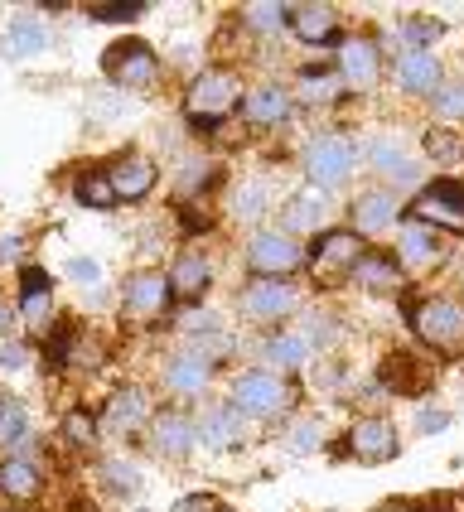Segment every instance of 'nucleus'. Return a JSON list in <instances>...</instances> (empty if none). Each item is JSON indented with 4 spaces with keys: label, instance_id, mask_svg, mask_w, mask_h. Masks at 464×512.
<instances>
[{
    "label": "nucleus",
    "instance_id": "obj_20",
    "mask_svg": "<svg viewBox=\"0 0 464 512\" xmlns=\"http://www.w3.org/2000/svg\"><path fill=\"white\" fill-rule=\"evenodd\" d=\"M208 377H213V363L199 358L194 348L174 353L170 363H165V387H170L174 397H199L203 387H208Z\"/></svg>",
    "mask_w": 464,
    "mask_h": 512
},
{
    "label": "nucleus",
    "instance_id": "obj_6",
    "mask_svg": "<svg viewBox=\"0 0 464 512\" xmlns=\"http://www.w3.org/2000/svg\"><path fill=\"white\" fill-rule=\"evenodd\" d=\"M102 73H107L116 87H150L155 73H160V58H155V49L141 44V39H121V44H112V49L102 54Z\"/></svg>",
    "mask_w": 464,
    "mask_h": 512
},
{
    "label": "nucleus",
    "instance_id": "obj_35",
    "mask_svg": "<svg viewBox=\"0 0 464 512\" xmlns=\"http://www.w3.org/2000/svg\"><path fill=\"white\" fill-rule=\"evenodd\" d=\"M426 155L440 160V165H450V160H460L464 155V136L460 131H450V126H435L431 136H426Z\"/></svg>",
    "mask_w": 464,
    "mask_h": 512
},
{
    "label": "nucleus",
    "instance_id": "obj_47",
    "mask_svg": "<svg viewBox=\"0 0 464 512\" xmlns=\"http://www.w3.org/2000/svg\"><path fill=\"white\" fill-rule=\"evenodd\" d=\"M174 512H218V498H203V493H194V498H179V503H174Z\"/></svg>",
    "mask_w": 464,
    "mask_h": 512
},
{
    "label": "nucleus",
    "instance_id": "obj_39",
    "mask_svg": "<svg viewBox=\"0 0 464 512\" xmlns=\"http://www.w3.org/2000/svg\"><path fill=\"white\" fill-rule=\"evenodd\" d=\"M319 440H324V426H319V421H295V426L286 430L290 455H310V450H319Z\"/></svg>",
    "mask_w": 464,
    "mask_h": 512
},
{
    "label": "nucleus",
    "instance_id": "obj_32",
    "mask_svg": "<svg viewBox=\"0 0 464 512\" xmlns=\"http://www.w3.org/2000/svg\"><path fill=\"white\" fill-rule=\"evenodd\" d=\"M310 353H315V348H310V339H305L300 329H286V334L266 339V363H271V368H305Z\"/></svg>",
    "mask_w": 464,
    "mask_h": 512
},
{
    "label": "nucleus",
    "instance_id": "obj_31",
    "mask_svg": "<svg viewBox=\"0 0 464 512\" xmlns=\"http://www.w3.org/2000/svg\"><path fill=\"white\" fill-rule=\"evenodd\" d=\"M339 92H344V78H339V68H305L300 73V83H295V97L300 102H339Z\"/></svg>",
    "mask_w": 464,
    "mask_h": 512
},
{
    "label": "nucleus",
    "instance_id": "obj_38",
    "mask_svg": "<svg viewBox=\"0 0 464 512\" xmlns=\"http://www.w3.org/2000/svg\"><path fill=\"white\" fill-rule=\"evenodd\" d=\"M102 479H107L112 493H136V488H141V469H136L131 459H107V464H102Z\"/></svg>",
    "mask_w": 464,
    "mask_h": 512
},
{
    "label": "nucleus",
    "instance_id": "obj_45",
    "mask_svg": "<svg viewBox=\"0 0 464 512\" xmlns=\"http://www.w3.org/2000/svg\"><path fill=\"white\" fill-rule=\"evenodd\" d=\"M63 271H68V281H78V285H97V281H102V266H97V261H87V256H73Z\"/></svg>",
    "mask_w": 464,
    "mask_h": 512
},
{
    "label": "nucleus",
    "instance_id": "obj_50",
    "mask_svg": "<svg viewBox=\"0 0 464 512\" xmlns=\"http://www.w3.org/2000/svg\"><path fill=\"white\" fill-rule=\"evenodd\" d=\"M5 329H10V310H5V300H0V339H5Z\"/></svg>",
    "mask_w": 464,
    "mask_h": 512
},
{
    "label": "nucleus",
    "instance_id": "obj_36",
    "mask_svg": "<svg viewBox=\"0 0 464 512\" xmlns=\"http://www.w3.org/2000/svg\"><path fill=\"white\" fill-rule=\"evenodd\" d=\"M242 20H247V29H257V34H276L281 25H290V10L286 5H247Z\"/></svg>",
    "mask_w": 464,
    "mask_h": 512
},
{
    "label": "nucleus",
    "instance_id": "obj_3",
    "mask_svg": "<svg viewBox=\"0 0 464 512\" xmlns=\"http://www.w3.org/2000/svg\"><path fill=\"white\" fill-rule=\"evenodd\" d=\"M411 329L421 343H431L435 353H460L464 348V310L455 300H421L411 310Z\"/></svg>",
    "mask_w": 464,
    "mask_h": 512
},
{
    "label": "nucleus",
    "instance_id": "obj_37",
    "mask_svg": "<svg viewBox=\"0 0 464 512\" xmlns=\"http://www.w3.org/2000/svg\"><path fill=\"white\" fill-rule=\"evenodd\" d=\"M440 34H445V25L431 20V15H416V20H406L402 25V39L411 44V54H426V44H435Z\"/></svg>",
    "mask_w": 464,
    "mask_h": 512
},
{
    "label": "nucleus",
    "instance_id": "obj_19",
    "mask_svg": "<svg viewBox=\"0 0 464 512\" xmlns=\"http://www.w3.org/2000/svg\"><path fill=\"white\" fill-rule=\"evenodd\" d=\"M150 440H155V450L170 459H184L194 445H199V430L189 416H179V411H160L155 421H150Z\"/></svg>",
    "mask_w": 464,
    "mask_h": 512
},
{
    "label": "nucleus",
    "instance_id": "obj_14",
    "mask_svg": "<svg viewBox=\"0 0 464 512\" xmlns=\"http://www.w3.org/2000/svg\"><path fill=\"white\" fill-rule=\"evenodd\" d=\"M194 430H199V445H208V450H237L242 445V430H247V416L237 411V406H208L199 421H194Z\"/></svg>",
    "mask_w": 464,
    "mask_h": 512
},
{
    "label": "nucleus",
    "instance_id": "obj_28",
    "mask_svg": "<svg viewBox=\"0 0 464 512\" xmlns=\"http://www.w3.org/2000/svg\"><path fill=\"white\" fill-rule=\"evenodd\" d=\"M353 281L363 285V290H377V295H387V290H402V266L392 261V256H363L358 266H353Z\"/></svg>",
    "mask_w": 464,
    "mask_h": 512
},
{
    "label": "nucleus",
    "instance_id": "obj_15",
    "mask_svg": "<svg viewBox=\"0 0 464 512\" xmlns=\"http://www.w3.org/2000/svg\"><path fill=\"white\" fill-rule=\"evenodd\" d=\"M397 194H387V189H368V194H358L353 199V232L358 237H377V232H387L397 223Z\"/></svg>",
    "mask_w": 464,
    "mask_h": 512
},
{
    "label": "nucleus",
    "instance_id": "obj_26",
    "mask_svg": "<svg viewBox=\"0 0 464 512\" xmlns=\"http://www.w3.org/2000/svg\"><path fill=\"white\" fill-rule=\"evenodd\" d=\"M208 281H213V271H208V261L199 252H184L170 266V295H179V300H203Z\"/></svg>",
    "mask_w": 464,
    "mask_h": 512
},
{
    "label": "nucleus",
    "instance_id": "obj_44",
    "mask_svg": "<svg viewBox=\"0 0 464 512\" xmlns=\"http://www.w3.org/2000/svg\"><path fill=\"white\" fill-rule=\"evenodd\" d=\"M63 435H68L73 445H92V435H97V426H92V416H83V411H73V416L63 421Z\"/></svg>",
    "mask_w": 464,
    "mask_h": 512
},
{
    "label": "nucleus",
    "instance_id": "obj_24",
    "mask_svg": "<svg viewBox=\"0 0 464 512\" xmlns=\"http://www.w3.org/2000/svg\"><path fill=\"white\" fill-rule=\"evenodd\" d=\"M397 83H402V92H411V97L435 92V87H440V63H435L431 49H426V54H411V49H406V54L397 58Z\"/></svg>",
    "mask_w": 464,
    "mask_h": 512
},
{
    "label": "nucleus",
    "instance_id": "obj_41",
    "mask_svg": "<svg viewBox=\"0 0 464 512\" xmlns=\"http://www.w3.org/2000/svg\"><path fill=\"white\" fill-rule=\"evenodd\" d=\"M29 363H34L29 343H20V339H0V372H25Z\"/></svg>",
    "mask_w": 464,
    "mask_h": 512
},
{
    "label": "nucleus",
    "instance_id": "obj_46",
    "mask_svg": "<svg viewBox=\"0 0 464 512\" xmlns=\"http://www.w3.org/2000/svg\"><path fill=\"white\" fill-rule=\"evenodd\" d=\"M203 184H208V165H203V160H189V165H184V179H179V194H194Z\"/></svg>",
    "mask_w": 464,
    "mask_h": 512
},
{
    "label": "nucleus",
    "instance_id": "obj_11",
    "mask_svg": "<svg viewBox=\"0 0 464 512\" xmlns=\"http://www.w3.org/2000/svg\"><path fill=\"white\" fill-rule=\"evenodd\" d=\"M440 261H445V242L435 237V228L406 223L402 237H397V266H402V271H431Z\"/></svg>",
    "mask_w": 464,
    "mask_h": 512
},
{
    "label": "nucleus",
    "instance_id": "obj_27",
    "mask_svg": "<svg viewBox=\"0 0 464 512\" xmlns=\"http://www.w3.org/2000/svg\"><path fill=\"white\" fill-rule=\"evenodd\" d=\"M242 116H247L252 126H281L290 116V97L281 87H257V92L242 97Z\"/></svg>",
    "mask_w": 464,
    "mask_h": 512
},
{
    "label": "nucleus",
    "instance_id": "obj_4",
    "mask_svg": "<svg viewBox=\"0 0 464 512\" xmlns=\"http://www.w3.org/2000/svg\"><path fill=\"white\" fill-rule=\"evenodd\" d=\"M353 160H358V155H353V141L329 131V136L310 141V150H305V174H310L315 189L329 194V189H339L348 174H353Z\"/></svg>",
    "mask_w": 464,
    "mask_h": 512
},
{
    "label": "nucleus",
    "instance_id": "obj_43",
    "mask_svg": "<svg viewBox=\"0 0 464 512\" xmlns=\"http://www.w3.org/2000/svg\"><path fill=\"white\" fill-rule=\"evenodd\" d=\"M435 112L440 116H464V83L435 87Z\"/></svg>",
    "mask_w": 464,
    "mask_h": 512
},
{
    "label": "nucleus",
    "instance_id": "obj_25",
    "mask_svg": "<svg viewBox=\"0 0 464 512\" xmlns=\"http://www.w3.org/2000/svg\"><path fill=\"white\" fill-rule=\"evenodd\" d=\"M290 29H295V39H305V44H329V39L339 34V15H334L329 5H295V10H290Z\"/></svg>",
    "mask_w": 464,
    "mask_h": 512
},
{
    "label": "nucleus",
    "instance_id": "obj_9",
    "mask_svg": "<svg viewBox=\"0 0 464 512\" xmlns=\"http://www.w3.org/2000/svg\"><path fill=\"white\" fill-rule=\"evenodd\" d=\"M305 261H315V271L329 281V276L353 271L363 261V237L358 232H324L315 242V252H305Z\"/></svg>",
    "mask_w": 464,
    "mask_h": 512
},
{
    "label": "nucleus",
    "instance_id": "obj_10",
    "mask_svg": "<svg viewBox=\"0 0 464 512\" xmlns=\"http://www.w3.org/2000/svg\"><path fill=\"white\" fill-rule=\"evenodd\" d=\"M348 455L363 459V464H387L397 455V426L382 421V416H368L348 430Z\"/></svg>",
    "mask_w": 464,
    "mask_h": 512
},
{
    "label": "nucleus",
    "instance_id": "obj_40",
    "mask_svg": "<svg viewBox=\"0 0 464 512\" xmlns=\"http://www.w3.org/2000/svg\"><path fill=\"white\" fill-rule=\"evenodd\" d=\"M232 213H237V218H261V213H266V189H261V184H242V189L232 194Z\"/></svg>",
    "mask_w": 464,
    "mask_h": 512
},
{
    "label": "nucleus",
    "instance_id": "obj_2",
    "mask_svg": "<svg viewBox=\"0 0 464 512\" xmlns=\"http://www.w3.org/2000/svg\"><path fill=\"white\" fill-rule=\"evenodd\" d=\"M237 97H242V87H237V78H232L228 68H208V73H199V78L189 83L184 107H189V121L213 126V121H223V116L237 107Z\"/></svg>",
    "mask_w": 464,
    "mask_h": 512
},
{
    "label": "nucleus",
    "instance_id": "obj_17",
    "mask_svg": "<svg viewBox=\"0 0 464 512\" xmlns=\"http://www.w3.org/2000/svg\"><path fill=\"white\" fill-rule=\"evenodd\" d=\"M20 319H25V329H34V334H44V329H49V319H54L49 276H44V271H34V266L20 276Z\"/></svg>",
    "mask_w": 464,
    "mask_h": 512
},
{
    "label": "nucleus",
    "instance_id": "obj_7",
    "mask_svg": "<svg viewBox=\"0 0 464 512\" xmlns=\"http://www.w3.org/2000/svg\"><path fill=\"white\" fill-rule=\"evenodd\" d=\"M416 223L426 228H445V232H464V184L455 179H440L431 189H421L416 203H411Z\"/></svg>",
    "mask_w": 464,
    "mask_h": 512
},
{
    "label": "nucleus",
    "instance_id": "obj_42",
    "mask_svg": "<svg viewBox=\"0 0 464 512\" xmlns=\"http://www.w3.org/2000/svg\"><path fill=\"white\" fill-rule=\"evenodd\" d=\"M145 5H136V0H121V5H92L87 15L92 20H102V25H121V20H141Z\"/></svg>",
    "mask_w": 464,
    "mask_h": 512
},
{
    "label": "nucleus",
    "instance_id": "obj_12",
    "mask_svg": "<svg viewBox=\"0 0 464 512\" xmlns=\"http://www.w3.org/2000/svg\"><path fill=\"white\" fill-rule=\"evenodd\" d=\"M295 285L286 281H271V276H257V281L242 290V310L252 314V319H286L295 310Z\"/></svg>",
    "mask_w": 464,
    "mask_h": 512
},
{
    "label": "nucleus",
    "instance_id": "obj_13",
    "mask_svg": "<svg viewBox=\"0 0 464 512\" xmlns=\"http://www.w3.org/2000/svg\"><path fill=\"white\" fill-rule=\"evenodd\" d=\"M377 73H382V63H377V44L373 39H344L339 44V78H344V87H353V92H368V87L377 83Z\"/></svg>",
    "mask_w": 464,
    "mask_h": 512
},
{
    "label": "nucleus",
    "instance_id": "obj_48",
    "mask_svg": "<svg viewBox=\"0 0 464 512\" xmlns=\"http://www.w3.org/2000/svg\"><path fill=\"white\" fill-rule=\"evenodd\" d=\"M416 426L426 430V435H435V430L450 426V411H421V416H416Z\"/></svg>",
    "mask_w": 464,
    "mask_h": 512
},
{
    "label": "nucleus",
    "instance_id": "obj_34",
    "mask_svg": "<svg viewBox=\"0 0 464 512\" xmlns=\"http://www.w3.org/2000/svg\"><path fill=\"white\" fill-rule=\"evenodd\" d=\"M73 194H78V203H87V208H112V203H116L107 170H87V174H78Z\"/></svg>",
    "mask_w": 464,
    "mask_h": 512
},
{
    "label": "nucleus",
    "instance_id": "obj_21",
    "mask_svg": "<svg viewBox=\"0 0 464 512\" xmlns=\"http://www.w3.org/2000/svg\"><path fill=\"white\" fill-rule=\"evenodd\" d=\"M368 160H373L377 174H387L392 184H416L421 179V170H416V160L402 150V141L392 136V131H382V136H373V145H368Z\"/></svg>",
    "mask_w": 464,
    "mask_h": 512
},
{
    "label": "nucleus",
    "instance_id": "obj_18",
    "mask_svg": "<svg viewBox=\"0 0 464 512\" xmlns=\"http://www.w3.org/2000/svg\"><path fill=\"white\" fill-rule=\"evenodd\" d=\"M329 213H334L329 194L310 184V189H300V194L286 203V232H290V237H295V232H319V237H324V223H329Z\"/></svg>",
    "mask_w": 464,
    "mask_h": 512
},
{
    "label": "nucleus",
    "instance_id": "obj_30",
    "mask_svg": "<svg viewBox=\"0 0 464 512\" xmlns=\"http://www.w3.org/2000/svg\"><path fill=\"white\" fill-rule=\"evenodd\" d=\"M382 382H387L392 392H421V387L431 382V368H426L421 358H411V353H392L387 368H382Z\"/></svg>",
    "mask_w": 464,
    "mask_h": 512
},
{
    "label": "nucleus",
    "instance_id": "obj_49",
    "mask_svg": "<svg viewBox=\"0 0 464 512\" xmlns=\"http://www.w3.org/2000/svg\"><path fill=\"white\" fill-rule=\"evenodd\" d=\"M20 261V237H0V266H15Z\"/></svg>",
    "mask_w": 464,
    "mask_h": 512
},
{
    "label": "nucleus",
    "instance_id": "obj_23",
    "mask_svg": "<svg viewBox=\"0 0 464 512\" xmlns=\"http://www.w3.org/2000/svg\"><path fill=\"white\" fill-rule=\"evenodd\" d=\"M102 421H107V430H116V435H131V430H141L145 421H150V397H145L141 387H126V392L112 397Z\"/></svg>",
    "mask_w": 464,
    "mask_h": 512
},
{
    "label": "nucleus",
    "instance_id": "obj_8",
    "mask_svg": "<svg viewBox=\"0 0 464 512\" xmlns=\"http://www.w3.org/2000/svg\"><path fill=\"white\" fill-rule=\"evenodd\" d=\"M170 300H174V295H170V276H160V271H136V276L126 281L121 310H126V319L145 324V319H160Z\"/></svg>",
    "mask_w": 464,
    "mask_h": 512
},
{
    "label": "nucleus",
    "instance_id": "obj_1",
    "mask_svg": "<svg viewBox=\"0 0 464 512\" xmlns=\"http://www.w3.org/2000/svg\"><path fill=\"white\" fill-rule=\"evenodd\" d=\"M290 401H295V387H290L286 377H276V372H242L237 382H232V406L242 411V416H281Z\"/></svg>",
    "mask_w": 464,
    "mask_h": 512
},
{
    "label": "nucleus",
    "instance_id": "obj_29",
    "mask_svg": "<svg viewBox=\"0 0 464 512\" xmlns=\"http://www.w3.org/2000/svg\"><path fill=\"white\" fill-rule=\"evenodd\" d=\"M25 445H29L25 401L0 397V450H15V459H25Z\"/></svg>",
    "mask_w": 464,
    "mask_h": 512
},
{
    "label": "nucleus",
    "instance_id": "obj_16",
    "mask_svg": "<svg viewBox=\"0 0 464 512\" xmlns=\"http://www.w3.org/2000/svg\"><path fill=\"white\" fill-rule=\"evenodd\" d=\"M107 179H112L116 203L121 199H145V194L155 189V160H145V155H121V160L107 165Z\"/></svg>",
    "mask_w": 464,
    "mask_h": 512
},
{
    "label": "nucleus",
    "instance_id": "obj_22",
    "mask_svg": "<svg viewBox=\"0 0 464 512\" xmlns=\"http://www.w3.org/2000/svg\"><path fill=\"white\" fill-rule=\"evenodd\" d=\"M44 49H49V29H44V20H34V15H15L10 29H5V39H0V54L10 58V63L44 54Z\"/></svg>",
    "mask_w": 464,
    "mask_h": 512
},
{
    "label": "nucleus",
    "instance_id": "obj_5",
    "mask_svg": "<svg viewBox=\"0 0 464 512\" xmlns=\"http://www.w3.org/2000/svg\"><path fill=\"white\" fill-rule=\"evenodd\" d=\"M247 266L257 276H271V281H286L290 271L305 266V247L290 237V232H257L247 242Z\"/></svg>",
    "mask_w": 464,
    "mask_h": 512
},
{
    "label": "nucleus",
    "instance_id": "obj_33",
    "mask_svg": "<svg viewBox=\"0 0 464 512\" xmlns=\"http://www.w3.org/2000/svg\"><path fill=\"white\" fill-rule=\"evenodd\" d=\"M0 493H10V498H34L39 493V469L29 464V459H5L0 464Z\"/></svg>",
    "mask_w": 464,
    "mask_h": 512
}]
</instances>
